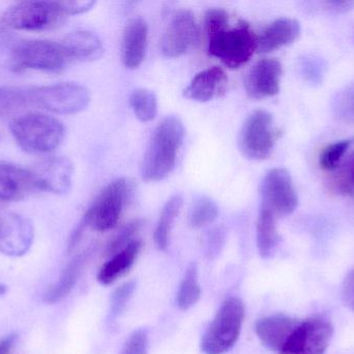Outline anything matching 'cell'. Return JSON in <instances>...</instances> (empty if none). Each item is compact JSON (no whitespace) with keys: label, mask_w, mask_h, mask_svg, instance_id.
Listing matches in <instances>:
<instances>
[{"label":"cell","mask_w":354,"mask_h":354,"mask_svg":"<svg viewBox=\"0 0 354 354\" xmlns=\"http://www.w3.org/2000/svg\"><path fill=\"white\" fill-rule=\"evenodd\" d=\"M10 129L19 147L31 154L55 151L66 135L64 124L58 118L44 112L20 114L12 121Z\"/></svg>","instance_id":"2"},{"label":"cell","mask_w":354,"mask_h":354,"mask_svg":"<svg viewBox=\"0 0 354 354\" xmlns=\"http://www.w3.org/2000/svg\"><path fill=\"white\" fill-rule=\"evenodd\" d=\"M32 107L57 114H76L83 112L91 102L86 87L75 82L30 87Z\"/></svg>","instance_id":"7"},{"label":"cell","mask_w":354,"mask_h":354,"mask_svg":"<svg viewBox=\"0 0 354 354\" xmlns=\"http://www.w3.org/2000/svg\"><path fill=\"white\" fill-rule=\"evenodd\" d=\"M88 251L76 256L62 272V276L55 284L48 287L43 295V301L48 305H54L68 297L75 285L78 282L79 276L82 272L83 266L86 263Z\"/></svg>","instance_id":"22"},{"label":"cell","mask_w":354,"mask_h":354,"mask_svg":"<svg viewBox=\"0 0 354 354\" xmlns=\"http://www.w3.org/2000/svg\"><path fill=\"white\" fill-rule=\"evenodd\" d=\"M183 197L180 195H174L168 200L162 210L155 235H153L156 245L160 251H166L168 249L172 228L183 207Z\"/></svg>","instance_id":"26"},{"label":"cell","mask_w":354,"mask_h":354,"mask_svg":"<svg viewBox=\"0 0 354 354\" xmlns=\"http://www.w3.org/2000/svg\"><path fill=\"white\" fill-rule=\"evenodd\" d=\"M141 226H142V222L141 220H133L130 224H127L122 230L108 243L107 247H106V256H114L118 254V251L124 249L127 245H130L132 241L133 237L139 232Z\"/></svg>","instance_id":"33"},{"label":"cell","mask_w":354,"mask_h":354,"mask_svg":"<svg viewBox=\"0 0 354 354\" xmlns=\"http://www.w3.org/2000/svg\"><path fill=\"white\" fill-rule=\"evenodd\" d=\"M35 229L28 218L16 213L0 214V253L22 257L30 249Z\"/></svg>","instance_id":"13"},{"label":"cell","mask_w":354,"mask_h":354,"mask_svg":"<svg viewBox=\"0 0 354 354\" xmlns=\"http://www.w3.org/2000/svg\"><path fill=\"white\" fill-rule=\"evenodd\" d=\"M353 145L354 136L336 141V143L324 148L319 156L320 168L322 170H328V172L336 170L337 168L340 166L345 154Z\"/></svg>","instance_id":"30"},{"label":"cell","mask_w":354,"mask_h":354,"mask_svg":"<svg viewBox=\"0 0 354 354\" xmlns=\"http://www.w3.org/2000/svg\"><path fill=\"white\" fill-rule=\"evenodd\" d=\"M200 28L193 12L179 10L170 19L161 39V51L168 58H176L197 45Z\"/></svg>","instance_id":"12"},{"label":"cell","mask_w":354,"mask_h":354,"mask_svg":"<svg viewBox=\"0 0 354 354\" xmlns=\"http://www.w3.org/2000/svg\"><path fill=\"white\" fill-rule=\"evenodd\" d=\"M261 206L276 218L288 216L299 205V197L290 174L285 168L270 170L261 183Z\"/></svg>","instance_id":"10"},{"label":"cell","mask_w":354,"mask_h":354,"mask_svg":"<svg viewBox=\"0 0 354 354\" xmlns=\"http://www.w3.org/2000/svg\"><path fill=\"white\" fill-rule=\"evenodd\" d=\"M183 137L185 127L176 116H168L157 127L141 166V174L145 181L159 182L171 174Z\"/></svg>","instance_id":"1"},{"label":"cell","mask_w":354,"mask_h":354,"mask_svg":"<svg viewBox=\"0 0 354 354\" xmlns=\"http://www.w3.org/2000/svg\"><path fill=\"white\" fill-rule=\"evenodd\" d=\"M130 105L141 122H151L157 116L158 99L153 91L138 89L130 97Z\"/></svg>","instance_id":"28"},{"label":"cell","mask_w":354,"mask_h":354,"mask_svg":"<svg viewBox=\"0 0 354 354\" xmlns=\"http://www.w3.org/2000/svg\"><path fill=\"white\" fill-rule=\"evenodd\" d=\"M17 338L18 336L16 334H10L1 339L0 340V354H10L12 347L15 346Z\"/></svg>","instance_id":"40"},{"label":"cell","mask_w":354,"mask_h":354,"mask_svg":"<svg viewBox=\"0 0 354 354\" xmlns=\"http://www.w3.org/2000/svg\"><path fill=\"white\" fill-rule=\"evenodd\" d=\"M71 64L60 42L29 39L18 44L12 51V64L16 71L39 70L56 72Z\"/></svg>","instance_id":"8"},{"label":"cell","mask_w":354,"mask_h":354,"mask_svg":"<svg viewBox=\"0 0 354 354\" xmlns=\"http://www.w3.org/2000/svg\"><path fill=\"white\" fill-rule=\"evenodd\" d=\"M141 247V241L135 239L124 249L112 256L111 259L106 262L99 270L97 281L105 286L113 284L118 278L124 276L132 267L140 253Z\"/></svg>","instance_id":"23"},{"label":"cell","mask_w":354,"mask_h":354,"mask_svg":"<svg viewBox=\"0 0 354 354\" xmlns=\"http://www.w3.org/2000/svg\"><path fill=\"white\" fill-rule=\"evenodd\" d=\"M32 108L30 87L0 85V118L16 116Z\"/></svg>","instance_id":"25"},{"label":"cell","mask_w":354,"mask_h":354,"mask_svg":"<svg viewBox=\"0 0 354 354\" xmlns=\"http://www.w3.org/2000/svg\"><path fill=\"white\" fill-rule=\"evenodd\" d=\"M332 324L322 317L301 321L280 354H324L332 340Z\"/></svg>","instance_id":"11"},{"label":"cell","mask_w":354,"mask_h":354,"mask_svg":"<svg viewBox=\"0 0 354 354\" xmlns=\"http://www.w3.org/2000/svg\"><path fill=\"white\" fill-rule=\"evenodd\" d=\"M326 6L332 8V10L337 12H345V10H351L354 6L353 1H328L326 2Z\"/></svg>","instance_id":"41"},{"label":"cell","mask_w":354,"mask_h":354,"mask_svg":"<svg viewBox=\"0 0 354 354\" xmlns=\"http://www.w3.org/2000/svg\"><path fill=\"white\" fill-rule=\"evenodd\" d=\"M322 64L317 60L310 58V60H305V62H304V73H305L306 77L312 82H317L322 79Z\"/></svg>","instance_id":"39"},{"label":"cell","mask_w":354,"mask_h":354,"mask_svg":"<svg viewBox=\"0 0 354 354\" xmlns=\"http://www.w3.org/2000/svg\"><path fill=\"white\" fill-rule=\"evenodd\" d=\"M39 191L31 168L0 163V201H21Z\"/></svg>","instance_id":"16"},{"label":"cell","mask_w":354,"mask_h":354,"mask_svg":"<svg viewBox=\"0 0 354 354\" xmlns=\"http://www.w3.org/2000/svg\"><path fill=\"white\" fill-rule=\"evenodd\" d=\"M301 322L295 318L278 314L258 320L255 332L264 346L280 353Z\"/></svg>","instance_id":"17"},{"label":"cell","mask_w":354,"mask_h":354,"mask_svg":"<svg viewBox=\"0 0 354 354\" xmlns=\"http://www.w3.org/2000/svg\"><path fill=\"white\" fill-rule=\"evenodd\" d=\"M229 26V15L223 8H210L205 15V28L208 37L224 30Z\"/></svg>","instance_id":"34"},{"label":"cell","mask_w":354,"mask_h":354,"mask_svg":"<svg viewBox=\"0 0 354 354\" xmlns=\"http://www.w3.org/2000/svg\"><path fill=\"white\" fill-rule=\"evenodd\" d=\"M136 290V282L129 281L120 285L112 293L110 299L109 321H114L122 315Z\"/></svg>","instance_id":"32"},{"label":"cell","mask_w":354,"mask_h":354,"mask_svg":"<svg viewBox=\"0 0 354 354\" xmlns=\"http://www.w3.org/2000/svg\"><path fill=\"white\" fill-rule=\"evenodd\" d=\"M6 288L3 285H0V295H3L6 293Z\"/></svg>","instance_id":"42"},{"label":"cell","mask_w":354,"mask_h":354,"mask_svg":"<svg viewBox=\"0 0 354 354\" xmlns=\"http://www.w3.org/2000/svg\"><path fill=\"white\" fill-rule=\"evenodd\" d=\"M335 110L341 118L354 120V85L339 95L335 103Z\"/></svg>","instance_id":"36"},{"label":"cell","mask_w":354,"mask_h":354,"mask_svg":"<svg viewBox=\"0 0 354 354\" xmlns=\"http://www.w3.org/2000/svg\"><path fill=\"white\" fill-rule=\"evenodd\" d=\"M334 185L341 195L354 197V150L337 168Z\"/></svg>","instance_id":"31"},{"label":"cell","mask_w":354,"mask_h":354,"mask_svg":"<svg viewBox=\"0 0 354 354\" xmlns=\"http://www.w3.org/2000/svg\"><path fill=\"white\" fill-rule=\"evenodd\" d=\"M201 297V288L198 283L197 264H189L185 272V278L177 292L176 303L183 311L191 309L199 301Z\"/></svg>","instance_id":"27"},{"label":"cell","mask_w":354,"mask_h":354,"mask_svg":"<svg viewBox=\"0 0 354 354\" xmlns=\"http://www.w3.org/2000/svg\"><path fill=\"white\" fill-rule=\"evenodd\" d=\"M132 191V184L128 179L120 178L110 183L95 197L83 216L82 222L87 228L97 232H106L115 228Z\"/></svg>","instance_id":"6"},{"label":"cell","mask_w":354,"mask_h":354,"mask_svg":"<svg viewBox=\"0 0 354 354\" xmlns=\"http://www.w3.org/2000/svg\"><path fill=\"white\" fill-rule=\"evenodd\" d=\"M301 33V25L295 19L279 18L268 25L257 39V51L268 53L293 43Z\"/></svg>","instance_id":"21"},{"label":"cell","mask_w":354,"mask_h":354,"mask_svg":"<svg viewBox=\"0 0 354 354\" xmlns=\"http://www.w3.org/2000/svg\"><path fill=\"white\" fill-rule=\"evenodd\" d=\"M341 294L345 306L354 312V269L349 272L345 276Z\"/></svg>","instance_id":"37"},{"label":"cell","mask_w":354,"mask_h":354,"mask_svg":"<svg viewBox=\"0 0 354 354\" xmlns=\"http://www.w3.org/2000/svg\"><path fill=\"white\" fill-rule=\"evenodd\" d=\"M228 77L220 67L198 73L183 91L185 97L197 102H208L226 94Z\"/></svg>","instance_id":"18"},{"label":"cell","mask_w":354,"mask_h":354,"mask_svg":"<svg viewBox=\"0 0 354 354\" xmlns=\"http://www.w3.org/2000/svg\"><path fill=\"white\" fill-rule=\"evenodd\" d=\"M218 215L216 204L209 197L196 200L189 212V222L192 228L202 229L212 224Z\"/></svg>","instance_id":"29"},{"label":"cell","mask_w":354,"mask_h":354,"mask_svg":"<svg viewBox=\"0 0 354 354\" xmlns=\"http://www.w3.org/2000/svg\"><path fill=\"white\" fill-rule=\"evenodd\" d=\"M60 3H62L66 16H71V15H79L88 12L95 6V2L84 0V1H60Z\"/></svg>","instance_id":"38"},{"label":"cell","mask_w":354,"mask_h":354,"mask_svg":"<svg viewBox=\"0 0 354 354\" xmlns=\"http://www.w3.org/2000/svg\"><path fill=\"white\" fill-rule=\"evenodd\" d=\"M278 137L272 114L263 109L255 110L243 125L239 149L249 159H266L272 154Z\"/></svg>","instance_id":"9"},{"label":"cell","mask_w":354,"mask_h":354,"mask_svg":"<svg viewBox=\"0 0 354 354\" xmlns=\"http://www.w3.org/2000/svg\"><path fill=\"white\" fill-rule=\"evenodd\" d=\"M39 191L62 195L72 187L74 166L64 156H50L32 168Z\"/></svg>","instance_id":"14"},{"label":"cell","mask_w":354,"mask_h":354,"mask_svg":"<svg viewBox=\"0 0 354 354\" xmlns=\"http://www.w3.org/2000/svg\"><path fill=\"white\" fill-rule=\"evenodd\" d=\"M66 17L60 1L30 0L8 6L0 23L14 30H49L64 24Z\"/></svg>","instance_id":"4"},{"label":"cell","mask_w":354,"mask_h":354,"mask_svg":"<svg viewBox=\"0 0 354 354\" xmlns=\"http://www.w3.org/2000/svg\"><path fill=\"white\" fill-rule=\"evenodd\" d=\"M257 35L245 21L234 27L208 37V53L218 58L225 66L237 69L249 62L257 51Z\"/></svg>","instance_id":"5"},{"label":"cell","mask_w":354,"mask_h":354,"mask_svg":"<svg viewBox=\"0 0 354 354\" xmlns=\"http://www.w3.org/2000/svg\"><path fill=\"white\" fill-rule=\"evenodd\" d=\"M282 64L274 58H264L256 62L247 74L245 91L253 99L274 97L280 91Z\"/></svg>","instance_id":"15"},{"label":"cell","mask_w":354,"mask_h":354,"mask_svg":"<svg viewBox=\"0 0 354 354\" xmlns=\"http://www.w3.org/2000/svg\"><path fill=\"white\" fill-rule=\"evenodd\" d=\"M256 241L258 251L262 258L270 257L280 241V235L277 230L276 216L262 206L256 228Z\"/></svg>","instance_id":"24"},{"label":"cell","mask_w":354,"mask_h":354,"mask_svg":"<svg viewBox=\"0 0 354 354\" xmlns=\"http://www.w3.org/2000/svg\"><path fill=\"white\" fill-rule=\"evenodd\" d=\"M62 47L71 62H95L104 53L101 39L95 33L87 30H77L68 33L62 42Z\"/></svg>","instance_id":"20"},{"label":"cell","mask_w":354,"mask_h":354,"mask_svg":"<svg viewBox=\"0 0 354 354\" xmlns=\"http://www.w3.org/2000/svg\"><path fill=\"white\" fill-rule=\"evenodd\" d=\"M149 335L147 330H137L129 337L120 354H147Z\"/></svg>","instance_id":"35"},{"label":"cell","mask_w":354,"mask_h":354,"mask_svg":"<svg viewBox=\"0 0 354 354\" xmlns=\"http://www.w3.org/2000/svg\"><path fill=\"white\" fill-rule=\"evenodd\" d=\"M149 27L145 19H133L127 25L122 37V57L124 66L131 70L139 68L147 54Z\"/></svg>","instance_id":"19"},{"label":"cell","mask_w":354,"mask_h":354,"mask_svg":"<svg viewBox=\"0 0 354 354\" xmlns=\"http://www.w3.org/2000/svg\"><path fill=\"white\" fill-rule=\"evenodd\" d=\"M245 319V303L237 297L226 299L203 335L200 348L204 354H224L234 347Z\"/></svg>","instance_id":"3"}]
</instances>
